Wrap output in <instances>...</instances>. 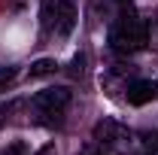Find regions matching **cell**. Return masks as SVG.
Masks as SVG:
<instances>
[{
    "mask_svg": "<svg viewBox=\"0 0 158 155\" xmlns=\"http://www.w3.org/2000/svg\"><path fill=\"white\" fill-rule=\"evenodd\" d=\"M149 43V24L134 9H125L110 27V46L118 55H134Z\"/></svg>",
    "mask_w": 158,
    "mask_h": 155,
    "instance_id": "obj_1",
    "label": "cell"
},
{
    "mask_svg": "<svg viewBox=\"0 0 158 155\" xmlns=\"http://www.w3.org/2000/svg\"><path fill=\"white\" fill-rule=\"evenodd\" d=\"M31 103H34V110H37V113L52 116L49 125H61V122H64L61 113H64V107L70 103V88H67V85H49V88L37 91Z\"/></svg>",
    "mask_w": 158,
    "mask_h": 155,
    "instance_id": "obj_2",
    "label": "cell"
},
{
    "mask_svg": "<svg viewBox=\"0 0 158 155\" xmlns=\"http://www.w3.org/2000/svg\"><path fill=\"white\" fill-rule=\"evenodd\" d=\"M91 140L106 146V149H116V146H125L131 140V131L125 125H118L116 119H100L94 125V131H91Z\"/></svg>",
    "mask_w": 158,
    "mask_h": 155,
    "instance_id": "obj_3",
    "label": "cell"
},
{
    "mask_svg": "<svg viewBox=\"0 0 158 155\" xmlns=\"http://www.w3.org/2000/svg\"><path fill=\"white\" fill-rule=\"evenodd\" d=\"M125 97H128V103H134V107H143V103L155 100L158 97V79H134V82H128Z\"/></svg>",
    "mask_w": 158,
    "mask_h": 155,
    "instance_id": "obj_4",
    "label": "cell"
},
{
    "mask_svg": "<svg viewBox=\"0 0 158 155\" xmlns=\"http://www.w3.org/2000/svg\"><path fill=\"white\" fill-rule=\"evenodd\" d=\"M61 6H64V0H43V3H40V27H43L46 34H55V31H58Z\"/></svg>",
    "mask_w": 158,
    "mask_h": 155,
    "instance_id": "obj_5",
    "label": "cell"
},
{
    "mask_svg": "<svg viewBox=\"0 0 158 155\" xmlns=\"http://www.w3.org/2000/svg\"><path fill=\"white\" fill-rule=\"evenodd\" d=\"M73 24H76V6H73V0H64V6H61V21H58V31L61 37H67L70 31H73Z\"/></svg>",
    "mask_w": 158,
    "mask_h": 155,
    "instance_id": "obj_6",
    "label": "cell"
},
{
    "mask_svg": "<svg viewBox=\"0 0 158 155\" xmlns=\"http://www.w3.org/2000/svg\"><path fill=\"white\" fill-rule=\"evenodd\" d=\"M58 70V64H55V58H40L31 64V70H27V76L31 79H43V76H52Z\"/></svg>",
    "mask_w": 158,
    "mask_h": 155,
    "instance_id": "obj_7",
    "label": "cell"
},
{
    "mask_svg": "<svg viewBox=\"0 0 158 155\" xmlns=\"http://www.w3.org/2000/svg\"><path fill=\"white\" fill-rule=\"evenodd\" d=\"M15 76H19L15 67H0V91H6V88L15 82Z\"/></svg>",
    "mask_w": 158,
    "mask_h": 155,
    "instance_id": "obj_8",
    "label": "cell"
},
{
    "mask_svg": "<svg viewBox=\"0 0 158 155\" xmlns=\"http://www.w3.org/2000/svg\"><path fill=\"white\" fill-rule=\"evenodd\" d=\"M79 155H110V152H106V146H100V143L91 140V143H85V146H82V152H79Z\"/></svg>",
    "mask_w": 158,
    "mask_h": 155,
    "instance_id": "obj_9",
    "label": "cell"
},
{
    "mask_svg": "<svg viewBox=\"0 0 158 155\" xmlns=\"http://www.w3.org/2000/svg\"><path fill=\"white\" fill-rule=\"evenodd\" d=\"M0 155H31V152H27V146H24L21 140H15V143H9V146H6Z\"/></svg>",
    "mask_w": 158,
    "mask_h": 155,
    "instance_id": "obj_10",
    "label": "cell"
},
{
    "mask_svg": "<svg viewBox=\"0 0 158 155\" xmlns=\"http://www.w3.org/2000/svg\"><path fill=\"white\" fill-rule=\"evenodd\" d=\"M82 73H85V55H76L70 64V76H82Z\"/></svg>",
    "mask_w": 158,
    "mask_h": 155,
    "instance_id": "obj_11",
    "label": "cell"
},
{
    "mask_svg": "<svg viewBox=\"0 0 158 155\" xmlns=\"http://www.w3.org/2000/svg\"><path fill=\"white\" fill-rule=\"evenodd\" d=\"M34 155H58V149H55L52 143H46V146H43V149H37Z\"/></svg>",
    "mask_w": 158,
    "mask_h": 155,
    "instance_id": "obj_12",
    "label": "cell"
}]
</instances>
